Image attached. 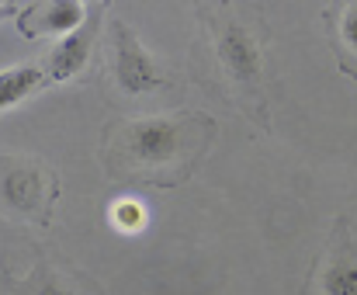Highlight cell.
<instances>
[{"label": "cell", "instance_id": "3957f363", "mask_svg": "<svg viewBox=\"0 0 357 295\" xmlns=\"http://www.w3.org/2000/svg\"><path fill=\"white\" fill-rule=\"evenodd\" d=\"M59 195L63 184L49 160L28 153H0V215L49 229Z\"/></svg>", "mask_w": 357, "mask_h": 295}, {"label": "cell", "instance_id": "30bf717a", "mask_svg": "<svg viewBox=\"0 0 357 295\" xmlns=\"http://www.w3.org/2000/svg\"><path fill=\"white\" fill-rule=\"evenodd\" d=\"M45 87H49V77H45L42 63H24V66L0 70V112L28 101L31 94H38Z\"/></svg>", "mask_w": 357, "mask_h": 295}, {"label": "cell", "instance_id": "52a82bcc", "mask_svg": "<svg viewBox=\"0 0 357 295\" xmlns=\"http://www.w3.org/2000/svg\"><path fill=\"white\" fill-rule=\"evenodd\" d=\"M14 289L17 295H105V289L91 275L63 261H52L45 254L35 261V268L24 278H14Z\"/></svg>", "mask_w": 357, "mask_h": 295}, {"label": "cell", "instance_id": "8992f818", "mask_svg": "<svg viewBox=\"0 0 357 295\" xmlns=\"http://www.w3.org/2000/svg\"><path fill=\"white\" fill-rule=\"evenodd\" d=\"M105 7L108 3H87V17L77 31H70L49 56H45V77L49 84H70L91 73L94 56L101 52V28H105Z\"/></svg>", "mask_w": 357, "mask_h": 295}, {"label": "cell", "instance_id": "5b68a950", "mask_svg": "<svg viewBox=\"0 0 357 295\" xmlns=\"http://www.w3.org/2000/svg\"><path fill=\"white\" fill-rule=\"evenodd\" d=\"M302 295H357V222L337 215L323 250L312 257Z\"/></svg>", "mask_w": 357, "mask_h": 295}, {"label": "cell", "instance_id": "6da1fadb", "mask_svg": "<svg viewBox=\"0 0 357 295\" xmlns=\"http://www.w3.org/2000/svg\"><path fill=\"white\" fill-rule=\"evenodd\" d=\"M195 77L271 133V24L253 3H198Z\"/></svg>", "mask_w": 357, "mask_h": 295}, {"label": "cell", "instance_id": "ba28073f", "mask_svg": "<svg viewBox=\"0 0 357 295\" xmlns=\"http://www.w3.org/2000/svg\"><path fill=\"white\" fill-rule=\"evenodd\" d=\"M87 17V3H28L17 10V31L24 38H56V35H70L84 24Z\"/></svg>", "mask_w": 357, "mask_h": 295}, {"label": "cell", "instance_id": "9c48e42d", "mask_svg": "<svg viewBox=\"0 0 357 295\" xmlns=\"http://www.w3.org/2000/svg\"><path fill=\"white\" fill-rule=\"evenodd\" d=\"M326 38L344 77L357 80V3H333L323 10Z\"/></svg>", "mask_w": 357, "mask_h": 295}, {"label": "cell", "instance_id": "8fae6325", "mask_svg": "<svg viewBox=\"0 0 357 295\" xmlns=\"http://www.w3.org/2000/svg\"><path fill=\"white\" fill-rule=\"evenodd\" d=\"M121 215H125V229H135V226L142 222V212H139L135 205H125V209H121Z\"/></svg>", "mask_w": 357, "mask_h": 295}, {"label": "cell", "instance_id": "7a4b0ae2", "mask_svg": "<svg viewBox=\"0 0 357 295\" xmlns=\"http://www.w3.org/2000/svg\"><path fill=\"white\" fill-rule=\"evenodd\" d=\"M219 122L208 112L128 115L112 119L101 133V167L125 188H181L195 177L215 146Z\"/></svg>", "mask_w": 357, "mask_h": 295}, {"label": "cell", "instance_id": "277c9868", "mask_svg": "<svg viewBox=\"0 0 357 295\" xmlns=\"http://www.w3.org/2000/svg\"><path fill=\"white\" fill-rule=\"evenodd\" d=\"M101 63H105V73L115 84V91L125 98H146V94L167 87L163 66L146 52L135 28L125 24L121 17H112L108 35H101Z\"/></svg>", "mask_w": 357, "mask_h": 295}]
</instances>
